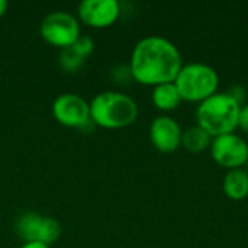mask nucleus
Wrapping results in <instances>:
<instances>
[{
	"instance_id": "obj_11",
	"label": "nucleus",
	"mask_w": 248,
	"mask_h": 248,
	"mask_svg": "<svg viewBox=\"0 0 248 248\" xmlns=\"http://www.w3.org/2000/svg\"><path fill=\"white\" fill-rule=\"evenodd\" d=\"M225 195L232 201H243L248 196V173L246 169L228 170L222 180Z\"/></svg>"
},
{
	"instance_id": "obj_15",
	"label": "nucleus",
	"mask_w": 248,
	"mask_h": 248,
	"mask_svg": "<svg viewBox=\"0 0 248 248\" xmlns=\"http://www.w3.org/2000/svg\"><path fill=\"white\" fill-rule=\"evenodd\" d=\"M71 48L80 55V57H87V55H90L92 54V51H93V48H94V44H93V41L89 38V36H84V35H80L77 39H76V42L71 45Z\"/></svg>"
},
{
	"instance_id": "obj_3",
	"label": "nucleus",
	"mask_w": 248,
	"mask_h": 248,
	"mask_svg": "<svg viewBox=\"0 0 248 248\" xmlns=\"http://www.w3.org/2000/svg\"><path fill=\"white\" fill-rule=\"evenodd\" d=\"M137 116V102L121 92H102L90 103V119L102 128H125L131 125Z\"/></svg>"
},
{
	"instance_id": "obj_17",
	"label": "nucleus",
	"mask_w": 248,
	"mask_h": 248,
	"mask_svg": "<svg viewBox=\"0 0 248 248\" xmlns=\"http://www.w3.org/2000/svg\"><path fill=\"white\" fill-rule=\"evenodd\" d=\"M238 126L248 135V103L241 106V112H240V121H238Z\"/></svg>"
},
{
	"instance_id": "obj_12",
	"label": "nucleus",
	"mask_w": 248,
	"mask_h": 248,
	"mask_svg": "<svg viewBox=\"0 0 248 248\" xmlns=\"http://www.w3.org/2000/svg\"><path fill=\"white\" fill-rule=\"evenodd\" d=\"M151 99H153L154 106L160 110H173V109L179 108V105L182 102L180 93H179L174 81L155 86L153 89Z\"/></svg>"
},
{
	"instance_id": "obj_13",
	"label": "nucleus",
	"mask_w": 248,
	"mask_h": 248,
	"mask_svg": "<svg viewBox=\"0 0 248 248\" xmlns=\"http://www.w3.org/2000/svg\"><path fill=\"white\" fill-rule=\"evenodd\" d=\"M212 140L214 137L199 125L190 126L182 134V145L192 154H199L211 148Z\"/></svg>"
},
{
	"instance_id": "obj_14",
	"label": "nucleus",
	"mask_w": 248,
	"mask_h": 248,
	"mask_svg": "<svg viewBox=\"0 0 248 248\" xmlns=\"http://www.w3.org/2000/svg\"><path fill=\"white\" fill-rule=\"evenodd\" d=\"M84 58L80 57L71 46L62 48L60 52V64L65 71H77L83 65Z\"/></svg>"
},
{
	"instance_id": "obj_16",
	"label": "nucleus",
	"mask_w": 248,
	"mask_h": 248,
	"mask_svg": "<svg viewBox=\"0 0 248 248\" xmlns=\"http://www.w3.org/2000/svg\"><path fill=\"white\" fill-rule=\"evenodd\" d=\"M232 99H235L241 106H243V103H244V99H246V89L243 87V86H240V84H235V86H232L228 92H227Z\"/></svg>"
},
{
	"instance_id": "obj_7",
	"label": "nucleus",
	"mask_w": 248,
	"mask_h": 248,
	"mask_svg": "<svg viewBox=\"0 0 248 248\" xmlns=\"http://www.w3.org/2000/svg\"><path fill=\"white\" fill-rule=\"evenodd\" d=\"M209 150L215 163L228 170L243 169L248 158L247 141L235 132L215 137Z\"/></svg>"
},
{
	"instance_id": "obj_6",
	"label": "nucleus",
	"mask_w": 248,
	"mask_h": 248,
	"mask_svg": "<svg viewBox=\"0 0 248 248\" xmlns=\"http://www.w3.org/2000/svg\"><path fill=\"white\" fill-rule=\"evenodd\" d=\"M16 234L26 243L39 241L46 246L58 240L61 227L52 217H42L39 214L26 212L16 221Z\"/></svg>"
},
{
	"instance_id": "obj_18",
	"label": "nucleus",
	"mask_w": 248,
	"mask_h": 248,
	"mask_svg": "<svg viewBox=\"0 0 248 248\" xmlns=\"http://www.w3.org/2000/svg\"><path fill=\"white\" fill-rule=\"evenodd\" d=\"M20 248H49V246L39 243V241H31V243H25Z\"/></svg>"
},
{
	"instance_id": "obj_2",
	"label": "nucleus",
	"mask_w": 248,
	"mask_h": 248,
	"mask_svg": "<svg viewBox=\"0 0 248 248\" xmlns=\"http://www.w3.org/2000/svg\"><path fill=\"white\" fill-rule=\"evenodd\" d=\"M241 105L227 92L215 93L201 102L196 109V121L201 128L209 132L214 138L225 134H232L238 128Z\"/></svg>"
},
{
	"instance_id": "obj_20",
	"label": "nucleus",
	"mask_w": 248,
	"mask_h": 248,
	"mask_svg": "<svg viewBox=\"0 0 248 248\" xmlns=\"http://www.w3.org/2000/svg\"><path fill=\"white\" fill-rule=\"evenodd\" d=\"M244 167H246V170H247V173H248V158H247V161H246V166H244Z\"/></svg>"
},
{
	"instance_id": "obj_5",
	"label": "nucleus",
	"mask_w": 248,
	"mask_h": 248,
	"mask_svg": "<svg viewBox=\"0 0 248 248\" xmlns=\"http://www.w3.org/2000/svg\"><path fill=\"white\" fill-rule=\"evenodd\" d=\"M41 36L51 45L60 48L71 46L80 36L77 19L67 12H51L41 22Z\"/></svg>"
},
{
	"instance_id": "obj_19",
	"label": "nucleus",
	"mask_w": 248,
	"mask_h": 248,
	"mask_svg": "<svg viewBox=\"0 0 248 248\" xmlns=\"http://www.w3.org/2000/svg\"><path fill=\"white\" fill-rule=\"evenodd\" d=\"M6 9H7V1L6 0H0V16L4 15Z\"/></svg>"
},
{
	"instance_id": "obj_9",
	"label": "nucleus",
	"mask_w": 248,
	"mask_h": 248,
	"mask_svg": "<svg viewBox=\"0 0 248 248\" xmlns=\"http://www.w3.org/2000/svg\"><path fill=\"white\" fill-rule=\"evenodd\" d=\"M182 128L170 116H157L150 126V140L153 145L164 154L176 151L182 145Z\"/></svg>"
},
{
	"instance_id": "obj_10",
	"label": "nucleus",
	"mask_w": 248,
	"mask_h": 248,
	"mask_svg": "<svg viewBox=\"0 0 248 248\" xmlns=\"http://www.w3.org/2000/svg\"><path fill=\"white\" fill-rule=\"evenodd\" d=\"M121 13V6L116 0H84L78 4L80 19L93 28L110 26Z\"/></svg>"
},
{
	"instance_id": "obj_4",
	"label": "nucleus",
	"mask_w": 248,
	"mask_h": 248,
	"mask_svg": "<svg viewBox=\"0 0 248 248\" xmlns=\"http://www.w3.org/2000/svg\"><path fill=\"white\" fill-rule=\"evenodd\" d=\"M174 84L182 100L203 102L218 92L219 76L217 70L203 62H190L182 67Z\"/></svg>"
},
{
	"instance_id": "obj_8",
	"label": "nucleus",
	"mask_w": 248,
	"mask_h": 248,
	"mask_svg": "<svg viewBox=\"0 0 248 248\" xmlns=\"http://www.w3.org/2000/svg\"><path fill=\"white\" fill-rule=\"evenodd\" d=\"M54 118L65 126L83 129L92 124L90 105L78 94L64 93L52 103Z\"/></svg>"
},
{
	"instance_id": "obj_1",
	"label": "nucleus",
	"mask_w": 248,
	"mask_h": 248,
	"mask_svg": "<svg viewBox=\"0 0 248 248\" xmlns=\"http://www.w3.org/2000/svg\"><path fill=\"white\" fill-rule=\"evenodd\" d=\"M183 67L179 48L164 36L142 38L131 55V76L141 84L158 86L173 83Z\"/></svg>"
}]
</instances>
